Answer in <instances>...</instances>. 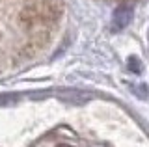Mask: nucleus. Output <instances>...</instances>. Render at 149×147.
<instances>
[{"label":"nucleus","mask_w":149,"mask_h":147,"mask_svg":"<svg viewBox=\"0 0 149 147\" xmlns=\"http://www.w3.org/2000/svg\"><path fill=\"white\" fill-rule=\"evenodd\" d=\"M60 19L62 0H0V73L43 52Z\"/></svg>","instance_id":"f257e3e1"},{"label":"nucleus","mask_w":149,"mask_h":147,"mask_svg":"<svg viewBox=\"0 0 149 147\" xmlns=\"http://www.w3.org/2000/svg\"><path fill=\"white\" fill-rule=\"evenodd\" d=\"M130 19V10L129 8H119L116 13V30H121Z\"/></svg>","instance_id":"f03ea898"},{"label":"nucleus","mask_w":149,"mask_h":147,"mask_svg":"<svg viewBox=\"0 0 149 147\" xmlns=\"http://www.w3.org/2000/svg\"><path fill=\"white\" fill-rule=\"evenodd\" d=\"M130 69H132L134 73L140 71V62H136V60H130Z\"/></svg>","instance_id":"7ed1b4c3"},{"label":"nucleus","mask_w":149,"mask_h":147,"mask_svg":"<svg viewBox=\"0 0 149 147\" xmlns=\"http://www.w3.org/2000/svg\"><path fill=\"white\" fill-rule=\"evenodd\" d=\"M56 147H73V145H69V144H60V145H56Z\"/></svg>","instance_id":"20e7f679"}]
</instances>
